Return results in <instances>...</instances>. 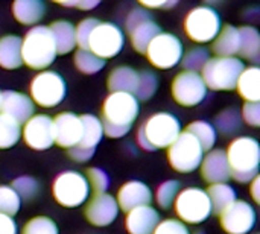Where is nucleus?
I'll return each mask as SVG.
<instances>
[{"label":"nucleus","instance_id":"43","mask_svg":"<svg viewBox=\"0 0 260 234\" xmlns=\"http://www.w3.org/2000/svg\"><path fill=\"white\" fill-rule=\"evenodd\" d=\"M99 20L94 17H88L79 21L78 26H75V37H76V46L78 49H87L88 38L93 32V29L98 26Z\"/></svg>","mask_w":260,"mask_h":234},{"label":"nucleus","instance_id":"14","mask_svg":"<svg viewBox=\"0 0 260 234\" xmlns=\"http://www.w3.org/2000/svg\"><path fill=\"white\" fill-rule=\"evenodd\" d=\"M256 219L254 207L244 199H236L219 215L221 228L227 234H248L254 228Z\"/></svg>","mask_w":260,"mask_h":234},{"label":"nucleus","instance_id":"46","mask_svg":"<svg viewBox=\"0 0 260 234\" xmlns=\"http://www.w3.org/2000/svg\"><path fill=\"white\" fill-rule=\"evenodd\" d=\"M242 122L248 126L259 128L260 126V102H245L241 113Z\"/></svg>","mask_w":260,"mask_h":234},{"label":"nucleus","instance_id":"48","mask_svg":"<svg viewBox=\"0 0 260 234\" xmlns=\"http://www.w3.org/2000/svg\"><path fill=\"white\" fill-rule=\"evenodd\" d=\"M0 234H18L17 222L6 215H0Z\"/></svg>","mask_w":260,"mask_h":234},{"label":"nucleus","instance_id":"22","mask_svg":"<svg viewBox=\"0 0 260 234\" xmlns=\"http://www.w3.org/2000/svg\"><path fill=\"white\" fill-rule=\"evenodd\" d=\"M137 84H139V72L129 65H119L113 69L107 79L110 93L136 94Z\"/></svg>","mask_w":260,"mask_h":234},{"label":"nucleus","instance_id":"39","mask_svg":"<svg viewBox=\"0 0 260 234\" xmlns=\"http://www.w3.org/2000/svg\"><path fill=\"white\" fill-rule=\"evenodd\" d=\"M11 187L20 196V199H24V201H32L40 192V183L30 175H21L15 178Z\"/></svg>","mask_w":260,"mask_h":234},{"label":"nucleus","instance_id":"7","mask_svg":"<svg viewBox=\"0 0 260 234\" xmlns=\"http://www.w3.org/2000/svg\"><path fill=\"white\" fill-rule=\"evenodd\" d=\"M221 27L222 21L219 12L209 5H201L190 9L184 18L186 35L198 44L212 43L219 34Z\"/></svg>","mask_w":260,"mask_h":234},{"label":"nucleus","instance_id":"5","mask_svg":"<svg viewBox=\"0 0 260 234\" xmlns=\"http://www.w3.org/2000/svg\"><path fill=\"white\" fill-rule=\"evenodd\" d=\"M172 207L175 209L178 221L186 225L203 224L213 215L209 195L200 187H187L180 190Z\"/></svg>","mask_w":260,"mask_h":234},{"label":"nucleus","instance_id":"30","mask_svg":"<svg viewBox=\"0 0 260 234\" xmlns=\"http://www.w3.org/2000/svg\"><path fill=\"white\" fill-rule=\"evenodd\" d=\"M82 122V139L78 146L87 149H96L99 142L104 137V126L99 117L94 114H82L79 116Z\"/></svg>","mask_w":260,"mask_h":234},{"label":"nucleus","instance_id":"3","mask_svg":"<svg viewBox=\"0 0 260 234\" xmlns=\"http://www.w3.org/2000/svg\"><path fill=\"white\" fill-rule=\"evenodd\" d=\"M56 55V46L49 26H32L21 38V59L32 70H46L53 64Z\"/></svg>","mask_w":260,"mask_h":234},{"label":"nucleus","instance_id":"32","mask_svg":"<svg viewBox=\"0 0 260 234\" xmlns=\"http://www.w3.org/2000/svg\"><path fill=\"white\" fill-rule=\"evenodd\" d=\"M186 132L192 134L198 140V143L201 145L204 152L212 151L216 143V139H218V132L215 131L213 125L206 120H195V122L189 123L186 128Z\"/></svg>","mask_w":260,"mask_h":234},{"label":"nucleus","instance_id":"49","mask_svg":"<svg viewBox=\"0 0 260 234\" xmlns=\"http://www.w3.org/2000/svg\"><path fill=\"white\" fill-rule=\"evenodd\" d=\"M178 2L177 0H171V2H166V0H161V2H139V6L145 8V9H169V8H174L177 6Z\"/></svg>","mask_w":260,"mask_h":234},{"label":"nucleus","instance_id":"31","mask_svg":"<svg viewBox=\"0 0 260 234\" xmlns=\"http://www.w3.org/2000/svg\"><path fill=\"white\" fill-rule=\"evenodd\" d=\"M161 32L160 26L154 21V20H149L143 24H140L139 27H136L131 34H129V40H131V44H133V49L137 52V53H142L145 55L148 46L151 44V41Z\"/></svg>","mask_w":260,"mask_h":234},{"label":"nucleus","instance_id":"2","mask_svg":"<svg viewBox=\"0 0 260 234\" xmlns=\"http://www.w3.org/2000/svg\"><path fill=\"white\" fill-rule=\"evenodd\" d=\"M232 178L236 183L248 184L259 175L260 146L254 137H236L225 151Z\"/></svg>","mask_w":260,"mask_h":234},{"label":"nucleus","instance_id":"10","mask_svg":"<svg viewBox=\"0 0 260 234\" xmlns=\"http://www.w3.org/2000/svg\"><path fill=\"white\" fill-rule=\"evenodd\" d=\"M204 154L206 152L203 151L198 140L186 131H181L177 140L168 148L169 164L180 174H192L198 171Z\"/></svg>","mask_w":260,"mask_h":234},{"label":"nucleus","instance_id":"50","mask_svg":"<svg viewBox=\"0 0 260 234\" xmlns=\"http://www.w3.org/2000/svg\"><path fill=\"white\" fill-rule=\"evenodd\" d=\"M250 192H251V198L254 199L256 204H260V177L257 175L251 183H250Z\"/></svg>","mask_w":260,"mask_h":234},{"label":"nucleus","instance_id":"34","mask_svg":"<svg viewBox=\"0 0 260 234\" xmlns=\"http://www.w3.org/2000/svg\"><path fill=\"white\" fill-rule=\"evenodd\" d=\"M73 61H75V67L84 75H96L107 64L105 59L99 58L98 55H94L88 49H78L75 52Z\"/></svg>","mask_w":260,"mask_h":234},{"label":"nucleus","instance_id":"24","mask_svg":"<svg viewBox=\"0 0 260 234\" xmlns=\"http://www.w3.org/2000/svg\"><path fill=\"white\" fill-rule=\"evenodd\" d=\"M21 65V37L15 34L0 37V67L5 70H15Z\"/></svg>","mask_w":260,"mask_h":234},{"label":"nucleus","instance_id":"12","mask_svg":"<svg viewBox=\"0 0 260 234\" xmlns=\"http://www.w3.org/2000/svg\"><path fill=\"white\" fill-rule=\"evenodd\" d=\"M125 46L123 30L111 21H99L93 29L87 49L102 59L117 56Z\"/></svg>","mask_w":260,"mask_h":234},{"label":"nucleus","instance_id":"26","mask_svg":"<svg viewBox=\"0 0 260 234\" xmlns=\"http://www.w3.org/2000/svg\"><path fill=\"white\" fill-rule=\"evenodd\" d=\"M58 55L70 53L76 49V37H75V24L67 20H56L49 26Z\"/></svg>","mask_w":260,"mask_h":234},{"label":"nucleus","instance_id":"35","mask_svg":"<svg viewBox=\"0 0 260 234\" xmlns=\"http://www.w3.org/2000/svg\"><path fill=\"white\" fill-rule=\"evenodd\" d=\"M21 139V125L0 113V149H11Z\"/></svg>","mask_w":260,"mask_h":234},{"label":"nucleus","instance_id":"41","mask_svg":"<svg viewBox=\"0 0 260 234\" xmlns=\"http://www.w3.org/2000/svg\"><path fill=\"white\" fill-rule=\"evenodd\" d=\"M21 234H59V230L52 218L34 216L24 224Z\"/></svg>","mask_w":260,"mask_h":234},{"label":"nucleus","instance_id":"29","mask_svg":"<svg viewBox=\"0 0 260 234\" xmlns=\"http://www.w3.org/2000/svg\"><path fill=\"white\" fill-rule=\"evenodd\" d=\"M209 195V199L212 203V213L221 215L230 204H233L238 199V193L233 186L222 183V184H210L206 190Z\"/></svg>","mask_w":260,"mask_h":234},{"label":"nucleus","instance_id":"11","mask_svg":"<svg viewBox=\"0 0 260 234\" xmlns=\"http://www.w3.org/2000/svg\"><path fill=\"white\" fill-rule=\"evenodd\" d=\"M145 55L148 56L151 65L160 70H169L180 64L184 47L181 40L171 32H160L148 46Z\"/></svg>","mask_w":260,"mask_h":234},{"label":"nucleus","instance_id":"18","mask_svg":"<svg viewBox=\"0 0 260 234\" xmlns=\"http://www.w3.org/2000/svg\"><path fill=\"white\" fill-rule=\"evenodd\" d=\"M0 113L9 116L18 125L23 126L35 114V104L24 93L14 91V90H6V91H2Z\"/></svg>","mask_w":260,"mask_h":234},{"label":"nucleus","instance_id":"42","mask_svg":"<svg viewBox=\"0 0 260 234\" xmlns=\"http://www.w3.org/2000/svg\"><path fill=\"white\" fill-rule=\"evenodd\" d=\"M85 178L88 181V186L93 189L94 195L107 193V190L110 187V178H108L105 171H102L99 168H90L87 171V177Z\"/></svg>","mask_w":260,"mask_h":234},{"label":"nucleus","instance_id":"28","mask_svg":"<svg viewBox=\"0 0 260 234\" xmlns=\"http://www.w3.org/2000/svg\"><path fill=\"white\" fill-rule=\"evenodd\" d=\"M239 30V52L241 59H248L253 62H259L260 59V34L254 26L245 24L238 27Z\"/></svg>","mask_w":260,"mask_h":234},{"label":"nucleus","instance_id":"47","mask_svg":"<svg viewBox=\"0 0 260 234\" xmlns=\"http://www.w3.org/2000/svg\"><path fill=\"white\" fill-rule=\"evenodd\" d=\"M94 152H96V149H87V148H81V146H75V148L67 149V155L76 163L88 161L94 155Z\"/></svg>","mask_w":260,"mask_h":234},{"label":"nucleus","instance_id":"16","mask_svg":"<svg viewBox=\"0 0 260 234\" xmlns=\"http://www.w3.org/2000/svg\"><path fill=\"white\" fill-rule=\"evenodd\" d=\"M55 145L62 149H70L79 145L82 139V122L75 113H61L53 119Z\"/></svg>","mask_w":260,"mask_h":234},{"label":"nucleus","instance_id":"36","mask_svg":"<svg viewBox=\"0 0 260 234\" xmlns=\"http://www.w3.org/2000/svg\"><path fill=\"white\" fill-rule=\"evenodd\" d=\"M209 59H210V50L204 46H195L183 55L180 64L183 65L184 72L201 73V70L204 69Z\"/></svg>","mask_w":260,"mask_h":234},{"label":"nucleus","instance_id":"40","mask_svg":"<svg viewBox=\"0 0 260 234\" xmlns=\"http://www.w3.org/2000/svg\"><path fill=\"white\" fill-rule=\"evenodd\" d=\"M21 207V199L11 186H0V215L14 218Z\"/></svg>","mask_w":260,"mask_h":234},{"label":"nucleus","instance_id":"15","mask_svg":"<svg viewBox=\"0 0 260 234\" xmlns=\"http://www.w3.org/2000/svg\"><path fill=\"white\" fill-rule=\"evenodd\" d=\"M21 139L34 151H47L55 145L53 120L47 114H34L21 126Z\"/></svg>","mask_w":260,"mask_h":234},{"label":"nucleus","instance_id":"27","mask_svg":"<svg viewBox=\"0 0 260 234\" xmlns=\"http://www.w3.org/2000/svg\"><path fill=\"white\" fill-rule=\"evenodd\" d=\"M236 90L245 102H260V69L257 65L244 69L238 79Z\"/></svg>","mask_w":260,"mask_h":234},{"label":"nucleus","instance_id":"9","mask_svg":"<svg viewBox=\"0 0 260 234\" xmlns=\"http://www.w3.org/2000/svg\"><path fill=\"white\" fill-rule=\"evenodd\" d=\"M52 195L59 206L66 209H75L81 207L88 199L90 186L85 175L81 172L66 171L53 180Z\"/></svg>","mask_w":260,"mask_h":234},{"label":"nucleus","instance_id":"44","mask_svg":"<svg viewBox=\"0 0 260 234\" xmlns=\"http://www.w3.org/2000/svg\"><path fill=\"white\" fill-rule=\"evenodd\" d=\"M149 20H152V17H151V12L148 9H145L142 6H137V8L131 9L129 14L126 15V20H125L126 32L131 34L136 27H139L140 24H143V23H146Z\"/></svg>","mask_w":260,"mask_h":234},{"label":"nucleus","instance_id":"13","mask_svg":"<svg viewBox=\"0 0 260 234\" xmlns=\"http://www.w3.org/2000/svg\"><path fill=\"white\" fill-rule=\"evenodd\" d=\"M171 93L174 101L181 107H197L207 96V87L200 73L193 72H180L171 85Z\"/></svg>","mask_w":260,"mask_h":234},{"label":"nucleus","instance_id":"23","mask_svg":"<svg viewBox=\"0 0 260 234\" xmlns=\"http://www.w3.org/2000/svg\"><path fill=\"white\" fill-rule=\"evenodd\" d=\"M239 30L233 24H224L216 35V38L212 41V52L216 56L221 58H229V56H236L239 52Z\"/></svg>","mask_w":260,"mask_h":234},{"label":"nucleus","instance_id":"25","mask_svg":"<svg viewBox=\"0 0 260 234\" xmlns=\"http://www.w3.org/2000/svg\"><path fill=\"white\" fill-rule=\"evenodd\" d=\"M46 12V5L41 0H15L12 3V15L23 26H37Z\"/></svg>","mask_w":260,"mask_h":234},{"label":"nucleus","instance_id":"6","mask_svg":"<svg viewBox=\"0 0 260 234\" xmlns=\"http://www.w3.org/2000/svg\"><path fill=\"white\" fill-rule=\"evenodd\" d=\"M140 129L152 151L168 149L181 134V123L175 114L160 111L149 116L140 125Z\"/></svg>","mask_w":260,"mask_h":234},{"label":"nucleus","instance_id":"1","mask_svg":"<svg viewBox=\"0 0 260 234\" xmlns=\"http://www.w3.org/2000/svg\"><path fill=\"white\" fill-rule=\"evenodd\" d=\"M140 102L129 93H110L101 110V122L104 136L110 139H120L131 131L133 123L139 117Z\"/></svg>","mask_w":260,"mask_h":234},{"label":"nucleus","instance_id":"38","mask_svg":"<svg viewBox=\"0 0 260 234\" xmlns=\"http://www.w3.org/2000/svg\"><path fill=\"white\" fill-rule=\"evenodd\" d=\"M180 189H181V184L178 180H168L163 184H160L155 192V201L158 207H161L163 210L171 209L175 203L177 195L180 193Z\"/></svg>","mask_w":260,"mask_h":234},{"label":"nucleus","instance_id":"19","mask_svg":"<svg viewBox=\"0 0 260 234\" xmlns=\"http://www.w3.org/2000/svg\"><path fill=\"white\" fill-rule=\"evenodd\" d=\"M200 171L204 181L209 184H222L232 180V172L224 149H212L204 154Z\"/></svg>","mask_w":260,"mask_h":234},{"label":"nucleus","instance_id":"53","mask_svg":"<svg viewBox=\"0 0 260 234\" xmlns=\"http://www.w3.org/2000/svg\"><path fill=\"white\" fill-rule=\"evenodd\" d=\"M195 234H206V233H204V231H197Z\"/></svg>","mask_w":260,"mask_h":234},{"label":"nucleus","instance_id":"17","mask_svg":"<svg viewBox=\"0 0 260 234\" xmlns=\"http://www.w3.org/2000/svg\"><path fill=\"white\" fill-rule=\"evenodd\" d=\"M119 206H117V201L113 195H108V193H99V195H94L85 210H84V215H85V219L94 225V227H108L111 225L117 216H119Z\"/></svg>","mask_w":260,"mask_h":234},{"label":"nucleus","instance_id":"52","mask_svg":"<svg viewBox=\"0 0 260 234\" xmlns=\"http://www.w3.org/2000/svg\"><path fill=\"white\" fill-rule=\"evenodd\" d=\"M0 107H2V91H0Z\"/></svg>","mask_w":260,"mask_h":234},{"label":"nucleus","instance_id":"4","mask_svg":"<svg viewBox=\"0 0 260 234\" xmlns=\"http://www.w3.org/2000/svg\"><path fill=\"white\" fill-rule=\"evenodd\" d=\"M244 69L245 64L238 56H213L207 61L200 75L207 90L212 88L215 91H230L236 88L238 79Z\"/></svg>","mask_w":260,"mask_h":234},{"label":"nucleus","instance_id":"33","mask_svg":"<svg viewBox=\"0 0 260 234\" xmlns=\"http://www.w3.org/2000/svg\"><path fill=\"white\" fill-rule=\"evenodd\" d=\"M242 126V117H241V113L230 107V108H225L222 110L216 117H215V131L216 132H221L224 136H233L236 134Z\"/></svg>","mask_w":260,"mask_h":234},{"label":"nucleus","instance_id":"37","mask_svg":"<svg viewBox=\"0 0 260 234\" xmlns=\"http://www.w3.org/2000/svg\"><path fill=\"white\" fill-rule=\"evenodd\" d=\"M158 88V78L152 70H142L139 72V84L136 90L137 101H149Z\"/></svg>","mask_w":260,"mask_h":234},{"label":"nucleus","instance_id":"51","mask_svg":"<svg viewBox=\"0 0 260 234\" xmlns=\"http://www.w3.org/2000/svg\"><path fill=\"white\" fill-rule=\"evenodd\" d=\"M96 6H99L98 0H76V8H79L82 11H90Z\"/></svg>","mask_w":260,"mask_h":234},{"label":"nucleus","instance_id":"45","mask_svg":"<svg viewBox=\"0 0 260 234\" xmlns=\"http://www.w3.org/2000/svg\"><path fill=\"white\" fill-rule=\"evenodd\" d=\"M152 234H192L189 227L178 219H163Z\"/></svg>","mask_w":260,"mask_h":234},{"label":"nucleus","instance_id":"20","mask_svg":"<svg viewBox=\"0 0 260 234\" xmlns=\"http://www.w3.org/2000/svg\"><path fill=\"white\" fill-rule=\"evenodd\" d=\"M119 210L128 213L134 209L139 207H145V206H151L152 203V190L148 184L142 183V181H128L125 183L116 196Z\"/></svg>","mask_w":260,"mask_h":234},{"label":"nucleus","instance_id":"21","mask_svg":"<svg viewBox=\"0 0 260 234\" xmlns=\"http://www.w3.org/2000/svg\"><path fill=\"white\" fill-rule=\"evenodd\" d=\"M160 221L158 212L151 206H145L126 213L125 228L129 234H152Z\"/></svg>","mask_w":260,"mask_h":234},{"label":"nucleus","instance_id":"8","mask_svg":"<svg viewBox=\"0 0 260 234\" xmlns=\"http://www.w3.org/2000/svg\"><path fill=\"white\" fill-rule=\"evenodd\" d=\"M67 94L66 79L53 70H43L35 75L29 84V97L43 108L59 105Z\"/></svg>","mask_w":260,"mask_h":234}]
</instances>
